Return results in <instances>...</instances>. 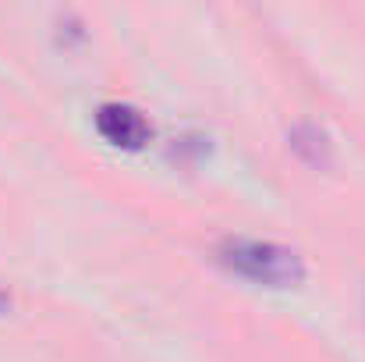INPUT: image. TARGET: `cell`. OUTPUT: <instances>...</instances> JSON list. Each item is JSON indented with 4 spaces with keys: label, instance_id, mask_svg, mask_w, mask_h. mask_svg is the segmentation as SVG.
Segmentation results:
<instances>
[{
    "label": "cell",
    "instance_id": "obj_3",
    "mask_svg": "<svg viewBox=\"0 0 365 362\" xmlns=\"http://www.w3.org/2000/svg\"><path fill=\"white\" fill-rule=\"evenodd\" d=\"M287 142H291V149H294L309 167L327 171V167L334 164V139H330V131H327L319 121H312V118L294 121V124L287 128Z\"/></svg>",
    "mask_w": 365,
    "mask_h": 362
},
{
    "label": "cell",
    "instance_id": "obj_1",
    "mask_svg": "<svg viewBox=\"0 0 365 362\" xmlns=\"http://www.w3.org/2000/svg\"><path fill=\"white\" fill-rule=\"evenodd\" d=\"M220 266L262 288H294L305 281L309 266L305 256L284 241L252 238V235H227L217 245Z\"/></svg>",
    "mask_w": 365,
    "mask_h": 362
},
{
    "label": "cell",
    "instance_id": "obj_4",
    "mask_svg": "<svg viewBox=\"0 0 365 362\" xmlns=\"http://www.w3.org/2000/svg\"><path fill=\"white\" fill-rule=\"evenodd\" d=\"M7 309H11V295H7V291H4V288H0V316H4V313H7Z\"/></svg>",
    "mask_w": 365,
    "mask_h": 362
},
{
    "label": "cell",
    "instance_id": "obj_2",
    "mask_svg": "<svg viewBox=\"0 0 365 362\" xmlns=\"http://www.w3.org/2000/svg\"><path fill=\"white\" fill-rule=\"evenodd\" d=\"M93 124L100 131L103 142L118 146V149H142L153 135V124L149 118L135 107V104H124V100H107L96 107Z\"/></svg>",
    "mask_w": 365,
    "mask_h": 362
}]
</instances>
